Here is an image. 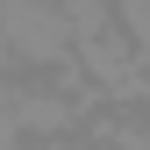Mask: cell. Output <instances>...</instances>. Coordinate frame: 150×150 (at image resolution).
I'll use <instances>...</instances> for the list:
<instances>
[{
    "label": "cell",
    "mask_w": 150,
    "mask_h": 150,
    "mask_svg": "<svg viewBox=\"0 0 150 150\" xmlns=\"http://www.w3.org/2000/svg\"><path fill=\"white\" fill-rule=\"evenodd\" d=\"M0 43L14 64L29 71H57L71 57V22L57 0H0Z\"/></svg>",
    "instance_id": "cell-1"
},
{
    "label": "cell",
    "mask_w": 150,
    "mask_h": 150,
    "mask_svg": "<svg viewBox=\"0 0 150 150\" xmlns=\"http://www.w3.org/2000/svg\"><path fill=\"white\" fill-rule=\"evenodd\" d=\"M22 143V129H14V79H0V150Z\"/></svg>",
    "instance_id": "cell-2"
}]
</instances>
